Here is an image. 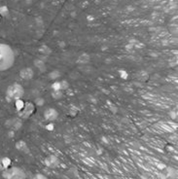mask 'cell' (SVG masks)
<instances>
[{"label": "cell", "mask_w": 178, "mask_h": 179, "mask_svg": "<svg viewBox=\"0 0 178 179\" xmlns=\"http://www.w3.org/2000/svg\"><path fill=\"white\" fill-rule=\"evenodd\" d=\"M110 110L113 112V113H117L118 112V108L116 107V106H114V105H113V106L111 105V106H110Z\"/></svg>", "instance_id": "cell-29"}, {"label": "cell", "mask_w": 178, "mask_h": 179, "mask_svg": "<svg viewBox=\"0 0 178 179\" xmlns=\"http://www.w3.org/2000/svg\"><path fill=\"white\" fill-rule=\"evenodd\" d=\"M29 179H48V177L44 175L43 173H35L33 174Z\"/></svg>", "instance_id": "cell-21"}, {"label": "cell", "mask_w": 178, "mask_h": 179, "mask_svg": "<svg viewBox=\"0 0 178 179\" xmlns=\"http://www.w3.org/2000/svg\"><path fill=\"white\" fill-rule=\"evenodd\" d=\"M45 103V99L43 97H36L35 101H34V104H35V106H43Z\"/></svg>", "instance_id": "cell-19"}, {"label": "cell", "mask_w": 178, "mask_h": 179, "mask_svg": "<svg viewBox=\"0 0 178 179\" xmlns=\"http://www.w3.org/2000/svg\"><path fill=\"white\" fill-rule=\"evenodd\" d=\"M70 115L71 116H76L77 115V113H78V109H77L76 107H72V109L70 110Z\"/></svg>", "instance_id": "cell-25"}, {"label": "cell", "mask_w": 178, "mask_h": 179, "mask_svg": "<svg viewBox=\"0 0 178 179\" xmlns=\"http://www.w3.org/2000/svg\"><path fill=\"white\" fill-rule=\"evenodd\" d=\"M36 110V106L34 102L32 101H26L25 103L24 108L22 109L20 112H18L19 118L20 119H28L30 116L34 114V112Z\"/></svg>", "instance_id": "cell-4"}, {"label": "cell", "mask_w": 178, "mask_h": 179, "mask_svg": "<svg viewBox=\"0 0 178 179\" xmlns=\"http://www.w3.org/2000/svg\"><path fill=\"white\" fill-rule=\"evenodd\" d=\"M51 95L54 99H60L63 97V91H52Z\"/></svg>", "instance_id": "cell-15"}, {"label": "cell", "mask_w": 178, "mask_h": 179, "mask_svg": "<svg viewBox=\"0 0 178 179\" xmlns=\"http://www.w3.org/2000/svg\"><path fill=\"white\" fill-rule=\"evenodd\" d=\"M169 116H170V117H171V118H172L173 120H175V119H176V117H177V114H176V113H175V112H173V111H171V112H170V113H169Z\"/></svg>", "instance_id": "cell-28"}, {"label": "cell", "mask_w": 178, "mask_h": 179, "mask_svg": "<svg viewBox=\"0 0 178 179\" xmlns=\"http://www.w3.org/2000/svg\"><path fill=\"white\" fill-rule=\"evenodd\" d=\"M52 91H61L60 89V82H54L51 85Z\"/></svg>", "instance_id": "cell-20"}, {"label": "cell", "mask_w": 178, "mask_h": 179, "mask_svg": "<svg viewBox=\"0 0 178 179\" xmlns=\"http://www.w3.org/2000/svg\"><path fill=\"white\" fill-rule=\"evenodd\" d=\"M44 119L50 121V122H53V121H56L59 118V112L56 108H47L43 113Z\"/></svg>", "instance_id": "cell-7"}, {"label": "cell", "mask_w": 178, "mask_h": 179, "mask_svg": "<svg viewBox=\"0 0 178 179\" xmlns=\"http://www.w3.org/2000/svg\"><path fill=\"white\" fill-rule=\"evenodd\" d=\"M48 77H49V79H51V80H57L60 77V72L59 70H53V71L48 75Z\"/></svg>", "instance_id": "cell-17"}, {"label": "cell", "mask_w": 178, "mask_h": 179, "mask_svg": "<svg viewBox=\"0 0 178 179\" xmlns=\"http://www.w3.org/2000/svg\"><path fill=\"white\" fill-rule=\"evenodd\" d=\"M54 128H55V126H54V124L53 123H50L49 125H47V126H46V130L47 131H54Z\"/></svg>", "instance_id": "cell-26"}, {"label": "cell", "mask_w": 178, "mask_h": 179, "mask_svg": "<svg viewBox=\"0 0 178 179\" xmlns=\"http://www.w3.org/2000/svg\"><path fill=\"white\" fill-rule=\"evenodd\" d=\"M15 53L9 45L0 43V71H6L13 66Z\"/></svg>", "instance_id": "cell-1"}, {"label": "cell", "mask_w": 178, "mask_h": 179, "mask_svg": "<svg viewBox=\"0 0 178 179\" xmlns=\"http://www.w3.org/2000/svg\"><path fill=\"white\" fill-rule=\"evenodd\" d=\"M44 163L49 169H57L60 165V161L59 157H57L56 155H49L48 157L45 158Z\"/></svg>", "instance_id": "cell-5"}, {"label": "cell", "mask_w": 178, "mask_h": 179, "mask_svg": "<svg viewBox=\"0 0 178 179\" xmlns=\"http://www.w3.org/2000/svg\"><path fill=\"white\" fill-rule=\"evenodd\" d=\"M25 103V101L22 100V98L15 101V107H16V110H17L18 112H20V111L22 110V109L24 108Z\"/></svg>", "instance_id": "cell-16"}, {"label": "cell", "mask_w": 178, "mask_h": 179, "mask_svg": "<svg viewBox=\"0 0 178 179\" xmlns=\"http://www.w3.org/2000/svg\"><path fill=\"white\" fill-rule=\"evenodd\" d=\"M25 95V89L22 85L18 83H14L10 85L7 88L6 91V96L9 100H18L21 99Z\"/></svg>", "instance_id": "cell-2"}, {"label": "cell", "mask_w": 178, "mask_h": 179, "mask_svg": "<svg viewBox=\"0 0 178 179\" xmlns=\"http://www.w3.org/2000/svg\"><path fill=\"white\" fill-rule=\"evenodd\" d=\"M149 78V75H148V73L145 72V71H141V72H139L138 73V79L142 81V82H144L146 81L147 79Z\"/></svg>", "instance_id": "cell-18"}, {"label": "cell", "mask_w": 178, "mask_h": 179, "mask_svg": "<svg viewBox=\"0 0 178 179\" xmlns=\"http://www.w3.org/2000/svg\"><path fill=\"white\" fill-rule=\"evenodd\" d=\"M20 76L24 80H30L34 76V71L31 67H25L20 71Z\"/></svg>", "instance_id": "cell-9"}, {"label": "cell", "mask_w": 178, "mask_h": 179, "mask_svg": "<svg viewBox=\"0 0 178 179\" xmlns=\"http://www.w3.org/2000/svg\"><path fill=\"white\" fill-rule=\"evenodd\" d=\"M0 161H1L2 170H4L6 169H8L9 166H11V160L8 157H4V158L0 159Z\"/></svg>", "instance_id": "cell-13"}, {"label": "cell", "mask_w": 178, "mask_h": 179, "mask_svg": "<svg viewBox=\"0 0 178 179\" xmlns=\"http://www.w3.org/2000/svg\"><path fill=\"white\" fill-rule=\"evenodd\" d=\"M9 135H10V137H13V136H14V131H10Z\"/></svg>", "instance_id": "cell-30"}, {"label": "cell", "mask_w": 178, "mask_h": 179, "mask_svg": "<svg viewBox=\"0 0 178 179\" xmlns=\"http://www.w3.org/2000/svg\"><path fill=\"white\" fill-rule=\"evenodd\" d=\"M68 88H69V83L67 81H65V80L60 81V89H61V91H63V90H67Z\"/></svg>", "instance_id": "cell-23"}, {"label": "cell", "mask_w": 178, "mask_h": 179, "mask_svg": "<svg viewBox=\"0 0 178 179\" xmlns=\"http://www.w3.org/2000/svg\"><path fill=\"white\" fill-rule=\"evenodd\" d=\"M6 126L10 128H12L13 131H19L22 126V122L21 119L14 118L12 120H9L8 122L6 123Z\"/></svg>", "instance_id": "cell-8"}, {"label": "cell", "mask_w": 178, "mask_h": 179, "mask_svg": "<svg viewBox=\"0 0 178 179\" xmlns=\"http://www.w3.org/2000/svg\"><path fill=\"white\" fill-rule=\"evenodd\" d=\"M16 149L22 152V153H28L29 152L28 144H26V142L24 141V140H20V141H18L16 143Z\"/></svg>", "instance_id": "cell-10"}, {"label": "cell", "mask_w": 178, "mask_h": 179, "mask_svg": "<svg viewBox=\"0 0 178 179\" xmlns=\"http://www.w3.org/2000/svg\"><path fill=\"white\" fill-rule=\"evenodd\" d=\"M0 13H1L2 15H7V14H8L7 7H1V8H0Z\"/></svg>", "instance_id": "cell-27"}, {"label": "cell", "mask_w": 178, "mask_h": 179, "mask_svg": "<svg viewBox=\"0 0 178 179\" xmlns=\"http://www.w3.org/2000/svg\"><path fill=\"white\" fill-rule=\"evenodd\" d=\"M39 52H40L41 54H43V56H47V57H48L49 54H51V53H52V50L50 49L48 46L44 45V46L40 47Z\"/></svg>", "instance_id": "cell-14"}, {"label": "cell", "mask_w": 178, "mask_h": 179, "mask_svg": "<svg viewBox=\"0 0 178 179\" xmlns=\"http://www.w3.org/2000/svg\"><path fill=\"white\" fill-rule=\"evenodd\" d=\"M34 65H35V67L39 70L40 72H45L47 67H46V64H45V61H43L40 58H35V60L33 61Z\"/></svg>", "instance_id": "cell-11"}, {"label": "cell", "mask_w": 178, "mask_h": 179, "mask_svg": "<svg viewBox=\"0 0 178 179\" xmlns=\"http://www.w3.org/2000/svg\"><path fill=\"white\" fill-rule=\"evenodd\" d=\"M162 179H176L177 177V170L173 167H165L162 169V172L160 174Z\"/></svg>", "instance_id": "cell-6"}, {"label": "cell", "mask_w": 178, "mask_h": 179, "mask_svg": "<svg viewBox=\"0 0 178 179\" xmlns=\"http://www.w3.org/2000/svg\"><path fill=\"white\" fill-rule=\"evenodd\" d=\"M90 60H91L90 56H89L88 54H83L78 57L77 62H78L79 64H88L89 62H90Z\"/></svg>", "instance_id": "cell-12"}, {"label": "cell", "mask_w": 178, "mask_h": 179, "mask_svg": "<svg viewBox=\"0 0 178 179\" xmlns=\"http://www.w3.org/2000/svg\"><path fill=\"white\" fill-rule=\"evenodd\" d=\"M119 73H120V76H121V78H123V79H127V78H129V74H127L126 70H120Z\"/></svg>", "instance_id": "cell-24"}, {"label": "cell", "mask_w": 178, "mask_h": 179, "mask_svg": "<svg viewBox=\"0 0 178 179\" xmlns=\"http://www.w3.org/2000/svg\"><path fill=\"white\" fill-rule=\"evenodd\" d=\"M0 169H2V166H1V161H0Z\"/></svg>", "instance_id": "cell-31"}, {"label": "cell", "mask_w": 178, "mask_h": 179, "mask_svg": "<svg viewBox=\"0 0 178 179\" xmlns=\"http://www.w3.org/2000/svg\"><path fill=\"white\" fill-rule=\"evenodd\" d=\"M2 177L4 179H26V173L18 166H9L2 170Z\"/></svg>", "instance_id": "cell-3"}, {"label": "cell", "mask_w": 178, "mask_h": 179, "mask_svg": "<svg viewBox=\"0 0 178 179\" xmlns=\"http://www.w3.org/2000/svg\"><path fill=\"white\" fill-rule=\"evenodd\" d=\"M67 174L70 175L71 177H77L78 176V171H77L76 169H70L67 171Z\"/></svg>", "instance_id": "cell-22"}]
</instances>
